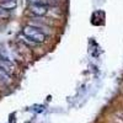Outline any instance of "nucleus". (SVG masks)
<instances>
[{
  "label": "nucleus",
  "mask_w": 123,
  "mask_h": 123,
  "mask_svg": "<svg viewBox=\"0 0 123 123\" xmlns=\"http://www.w3.org/2000/svg\"><path fill=\"white\" fill-rule=\"evenodd\" d=\"M22 33L30 41H32L33 43H42L46 39V33H43L41 30H38L35 26H31V25H27L24 27Z\"/></svg>",
  "instance_id": "1"
},
{
  "label": "nucleus",
  "mask_w": 123,
  "mask_h": 123,
  "mask_svg": "<svg viewBox=\"0 0 123 123\" xmlns=\"http://www.w3.org/2000/svg\"><path fill=\"white\" fill-rule=\"evenodd\" d=\"M30 11L35 16H44L48 12V7L46 5H36V4H30Z\"/></svg>",
  "instance_id": "2"
},
{
  "label": "nucleus",
  "mask_w": 123,
  "mask_h": 123,
  "mask_svg": "<svg viewBox=\"0 0 123 123\" xmlns=\"http://www.w3.org/2000/svg\"><path fill=\"white\" fill-rule=\"evenodd\" d=\"M0 68H1L3 70H5L7 74H11L12 71H14V64L10 60H3V59H0Z\"/></svg>",
  "instance_id": "3"
},
{
  "label": "nucleus",
  "mask_w": 123,
  "mask_h": 123,
  "mask_svg": "<svg viewBox=\"0 0 123 123\" xmlns=\"http://www.w3.org/2000/svg\"><path fill=\"white\" fill-rule=\"evenodd\" d=\"M0 6L7 10V11H10V10H14L17 6V3H16V0H3V1H0Z\"/></svg>",
  "instance_id": "4"
},
{
  "label": "nucleus",
  "mask_w": 123,
  "mask_h": 123,
  "mask_svg": "<svg viewBox=\"0 0 123 123\" xmlns=\"http://www.w3.org/2000/svg\"><path fill=\"white\" fill-rule=\"evenodd\" d=\"M0 81L4 84H9L10 83V74H7L5 70H3L0 68Z\"/></svg>",
  "instance_id": "5"
},
{
  "label": "nucleus",
  "mask_w": 123,
  "mask_h": 123,
  "mask_svg": "<svg viewBox=\"0 0 123 123\" xmlns=\"http://www.w3.org/2000/svg\"><path fill=\"white\" fill-rule=\"evenodd\" d=\"M9 17H10V12L0 6V18H9Z\"/></svg>",
  "instance_id": "6"
},
{
  "label": "nucleus",
  "mask_w": 123,
  "mask_h": 123,
  "mask_svg": "<svg viewBox=\"0 0 123 123\" xmlns=\"http://www.w3.org/2000/svg\"><path fill=\"white\" fill-rule=\"evenodd\" d=\"M30 4H36V5H46L48 4V0H28Z\"/></svg>",
  "instance_id": "7"
}]
</instances>
